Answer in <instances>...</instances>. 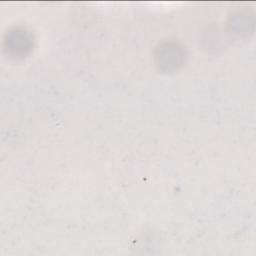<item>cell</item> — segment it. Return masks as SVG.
Returning a JSON list of instances; mask_svg holds the SVG:
<instances>
[{
  "label": "cell",
  "mask_w": 256,
  "mask_h": 256,
  "mask_svg": "<svg viewBox=\"0 0 256 256\" xmlns=\"http://www.w3.org/2000/svg\"><path fill=\"white\" fill-rule=\"evenodd\" d=\"M187 52L178 41L168 40L160 43L154 53V61L157 69L163 73H173L179 70L185 63Z\"/></svg>",
  "instance_id": "obj_1"
},
{
  "label": "cell",
  "mask_w": 256,
  "mask_h": 256,
  "mask_svg": "<svg viewBox=\"0 0 256 256\" xmlns=\"http://www.w3.org/2000/svg\"><path fill=\"white\" fill-rule=\"evenodd\" d=\"M33 47V34L24 27H14L4 36L3 50L11 59H24L32 52Z\"/></svg>",
  "instance_id": "obj_2"
}]
</instances>
